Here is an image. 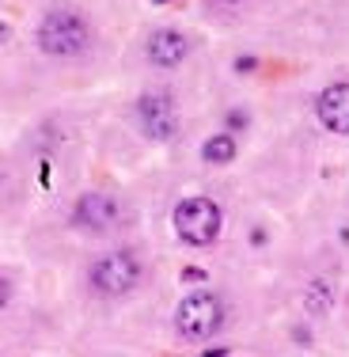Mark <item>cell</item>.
Masks as SVG:
<instances>
[{"instance_id":"cell-4","label":"cell","mask_w":349,"mask_h":357,"mask_svg":"<svg viewBox=\"0 0 349 357\" xmlns=\"http://www.w3.org/2000/svg\"><path fill=\"white\" fill-rule=\"evenodd\" d=\"M137 282H141V262L133 259L130 251L107 255V259H99L95 270H91V285L103 296H125Z\"/></svg>"},{"instance_id":"cell-3","label":"cell","mask_w":349,"mask_h":357,"mask_svg":"<svg viewBox=\"0 0 349 357\" xmlns=\"http://www.w3.org/2000/svg\"><path fill=\"white\" fill-rule=\"evenodd\" d=\"M175 323H178V331H183L186 338L201 342V338H209V335L220 331V323H224V304H220V296H212V293H194V296H186V301L178 304Z\"/></svg>"},{"instance_id":"cell-7","label":"cell","mask_w":349,"mask_h":357,"mask_svg":"<svg viewBox=\"0 0 349 357\" xmlns=\"http://www.w3.org/2000/svg\"><path fill=\"white\" fill-rule=\"evenodd\" d=\"M315 110H319V122L327 126L330 133L349 137V84H334V88H327L319 96V103H315Z\"/></svg>"},{"instance_id":"cell-8","label":"cell","mask_w":349,"mask_h":357,"mask_svg":"<svg viewBox=\"0 0 349 357\" xmlns=\"http://www.w3.org/2000/svg\"><path fill=\"white\" fill-rule=\"evenodd\" d=\"M148 57L160 65V69H171L186 57V38L178 35V31H156V35L148 38Z\"/></svg>"},{"instance_id":"cell-6","label":"cell","mask_w":349,"mask_h":357,"mask_svg":"<svg viewBox=\"0 0 349 357\" xmlns=\"http://www.w3.org/2000/svg\"><path fill=\"white\" fill-rule=\"evenodd\" d=\"M76 225L80 228H91V232H107L110 225L118 220V202L110 194H84L76 202Z\"/></svg>"},{"instance_id":"cell-2","label":"cell","mask_w":349,"mask_h":357,"mask_svg":"<svg viewBox=\"0 0 349 357\" xmlns=\"http://www.w3.org/2000/svg\"><path fill=\"white\" fill-rule=\"evenodd\" d=\"M175 232L194 248H205L220 236V209L209 198H186L175 209Z\"/></svg>"},{"instance_id":"cell-11","label":"cell","mask_w":349,"mask_h":357,"mask_svg":"<svg viewBox=\"0 0 349 357\" xmlns=\"http://www.w3.org/2000/svg\"><path fill=\"white\" fill-rule=\"evenodd\" d=\"M224 4H235V0H224Z\"/></svg>"},{"instance_id":"cell-5","label":"cell","mask_w":349,"mask_h":357,"mask_svg":"<svg viewBox=\"0 0 349 357\" xmlns=\"http://www.w3.org/2000/svg\"><path fill=\"white\" fill-rule=\"evenodd\" d=\"M137 114H141V126L152 141H167L175 137L178 130V118H175V107L167 96H144L137 103Z\"/></svg>"},{"instance_id":"cell-9","label":"cell","mask_w":349,"mask_h":357,"mask_svg":"<svg viewBox=\"0 0 349 357\" xmlns=\"http://www.w3.org/2000/svg\"><path fill=\"white\" fill-rule=\"evenodd\" d=\"M201 156H205L209 164H232V156H235V141L228 137V133H220V137L205 141V149H201Z\"/></svg>"},{"instance_id":"cell-10","label":"cell","mask_w":349,"mask_h":357,"mask_svg":"<svg viewBox=\"0 0 349 357\" xmlns=\"http://www.w3.org/2000/svg\"><path fill=\"white\" fill-rule=\"evenodd\" d=\"M4 304H8V282L0 278V308H4Z\"/></svg>"},{"instance_id":"cell-1","label":"cell","mask_w":349,"mask_h":357,"mask_svg":"<svg viewBox=\"0 0 349 357\" xmlns=\"http://www.w3.org/2000/svg\"><path fill=\"white\" fill-rule=\"evenodd\" d=\"M38 46L49 57H72L88 46V23L76 12H49L38 27Z\"/></svg>"}]
</instances>
